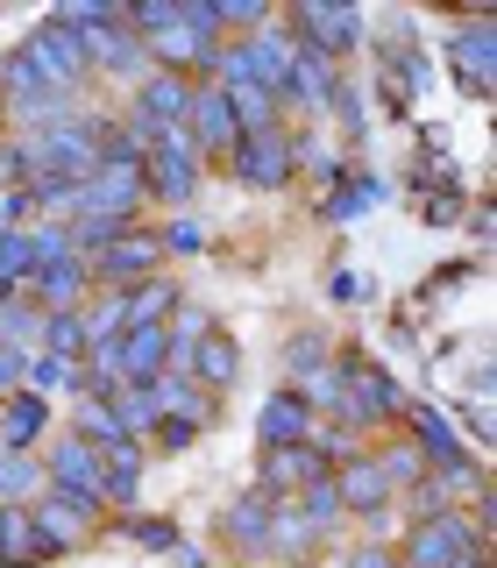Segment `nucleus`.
I'll return each mask as SVG.
<instances>
[{
  "mask_svg": "<svg viewBox=\"0 0 497 568\" xmlns=\"http://www.w3.org/2000/svg\"><path fill=\"white\" fill-rule=\"evenodd\" d=\"M14 58H22L36 79L50 85V93H71V100H79V85L93 79V64H85V43H79L71 29H58V22H36L22 43H14Z\"/></svg>",
  "mask_w": 497,
  "mask_h": 568,
  "instance_id": "f257e3e1",
  "label": "nucleus"
},
{
  "mask_svg": "<svg viewBox=\"0 0 497 568\" xmlns=\"http://www.w3.org/2000/svg\"><path fill=\"white\" fill-rule=\"evenodd\" d=\"M405 413V390L390 369L363 363V355H342V426L348 434H363V426H384Z\"/></svg>",
  "mask_w": 497,
  "mask_h": 568,
  "instance_id": "f03ea898",
  "label": "nucleus"
},
{
  "mask_svg": "<svg viewBox=\"0 0 497 568\" xmlns=\"http://www.w3.org/2000/svg\"><path fill=\"white\" fill-rule=\"evenodd\" d=\"M85 271H93V292H135L142 277H164V242L156 227H129L100 256H85Z\"/></svg>",
  "mask_w": 497,
  "mask_h": 568,
  "instance_id": "7ed1b4c3",
  "label": "nucleus"
},
{
  "mask_svg": "<svg viewBox=\"0 0 497 568\" xmlns=\"http://www.w3.org/2000/svg\"><path fill=\"white\" fill-rule=\"evenodd\" d=\"M29 519H36V540H43V555H71V547H85L100 532L106 511L93 505V497H71V490H50L29 505Z\"/></svg>",
  "mask_w": 497,
  "mask_h": 568,
  "instance_id": "20e7f679",
  "label": "nucleus"
},
{
  "mask_svg": "<svg viewBox=\"0 0 497 568\" xmlns=\"http://www.w3.org/2000/svg\"><path fill=\"white\" fill-rule=\"evenodd\" d=\"M192 185H200V150H192L185 129H164L150 150H142V192H150V200L185 206Z\"/></svg>",
  "mask_w": 497,
  "mask_h": 568,
  "instance_id": "39448f33",
  "label": "nucleus"
},
{
  "mask_svg": "<svg viewBox=\"0 0 497 568\" xmlns=\"http://www.w3.org/2000/svg\"><path fill=\"white\" fill-rule=\"evenodd\" d=\"M200 79H178V71H142L135 79V106H129V129L142 142H156L164 129H185V106Z\"/></svg>",
  "mask_w": 497,
  "mask_h": 568,
  "instance_id": "423d86ee",
  "label": "nucleus"
},
{
  "mask_svg": "<svg viewBox=\"0 0 497 568\" xmlns=\"http://www.w3.org/2000/svg\"><path fill=\"white\" fill-rule=\"evenodd\" d=\"M227 164H235V178H242V185H256V192H277V185H292V171H298V142L284 135V129H263V135H242Z\"/></svg>",
  "mask_w": 497,
  "mask_h": 568,
  "instance_id": "0eeeda50",
  "label": "nucleus"
},
{
  "mask_svg": "<svg viewBox=\"0 0 497 568\" xmlns=\"http://www.w3.org/2000/svg\"><path fill=\"white\" fill-rule=\"evenodd\" d=\"M469 555H476V526L462 519V511H440V519H419L398 568H462Z\"/></svg>",
  "mask_w": 497,
  "mask_h": 568,
  "instance_id": "6e6552de",
  "label": "nucleus"
},
{
  "mask_svg": "<svg viewBox=\"0 0 497 568\" xmlns=\"http://www.w3.org/2000/svg\"><path fill=\"white\" fill-rule=\"evenodd\" d=\"M185 135H192V150H200V164H213V156H235V106H227L221 85H192V106H185Z\"/></svg>",
  "mask_w": 497,
  "mask_h": 568,
  "instance_id": "1a4fd4ad",
  "label": "nucleus"
},
{
  "mask_svg": "<svg viewBox=\"0 0 497 568\" xmlns=\"http://www.w3.org/2000/svg\"><path fill=\"white\" fill-rule=\"evenodd\" d=\"M29 306L43 313H79L85 298H93V271H85V256H58V263H36L29 284H22Z\"/></svg>",
  "mask_w": 497,
  "mask_h": 568,
  "instance_id": "9d476101",
  "label": "nucleus"
},
{
  "mask_svg": "<svg viewBox=\"0 0 497 568\" xmlns=\"http://www.w3.org/2000/svg\"><path fill=\"white\" fill-rule=\"evenodd\" d=\"M142 206H150V192H142V171H129V164H100V171L79 185V213H106V221H135Z\"/></svg>",
  "mask_w": 497,
  "mask_h": 568,
  "instance_id": "9b49d317",
  "label": "nucleus"
},
{
  "mask_svg": "<svg viewBox=\"0 0 497 568\" xmlns=\"http://www.w3.org/2000/svg\"><path fill=\"white\" fill-rule=\"evenodd\" d=\"M298 36V43L327 50V58H348L355 43H363V14L355 8H320V0H306V8H292V22H284Z\"/></svg>",
  "mask_w": 497,
  "mask_h": 568,
  "instance_id": "f8f14e48",
  "label": "nucleus"
},
{
  "mask_svg": "<svg viewBox=\"0 0 497 568\" xmlns=\"http://www.w3.org/2000/svg\"><path fill=\"white\" fill-rule=\"evenodd\" d=\"M43 476H50V490H71V497H93V505H100V448H85L79 434L50 440Z\"/></svg>",
  "mask_w": 497,
  "mask_h": 568,
  "instance_id": "ddd939ff",
  "label": "nucleus"
},
{
  "mask_svg": "<svg viewBox=\"0 0 497 568\" xmlns=\"http://www.w3.org/2000/svg\"><path fill=\"white\" fill-rule=\"evenodd\" d=\"M320 476H334V469L313 448H263V462H256V490L271 497V505L292 497V490H306V484H320Z\"/></svg>",
  "mask_w": 497,
  "mask_h": 568,
  "instance_id": "4468645a",
  "label": "nucleus"
},
{
  "mask_svg": "<svg viewBox=\"0 0 497 568\" xmlns=\"http://www.w3.org/2000/svg\"><path fill=\"white\" fill-rule=\"evenodd\" d=\"M448 64H455V79L469 85L476 100L490 93V14H469V22L448 29Z\"/></svg>",
  "mask_w": 497,
  "mask_h": 568,
  "instance_id": "2eb2a0df",
  "label": "nucleus"
},
{
  "mask_svg": "<svg viewBox=\"0 0 497 568\" xmlns=\"http://www.w3.org/2000/svg\"><path fill=\"white\" fill-rule=\"evenodd\" d=\"M150 398H156V419H185V426H213V419H221V398L200 390L185 369H164V377L150 384Z\"/></svg>",
  "mask_w": 497,
  "mask_h": 568,
  "instance_id": "dca6fc26",
  "label": "nucleus"
},
{
  "mask_svg": "<svg viewBox=\"0 0 497 568\" xmlns=\"http://www.w3.org/2000/svg\"><path fill=\"white\" fill-rule=\"evenodd\" d=\"M114 355H121V384H156L171 369V334L164 327H121Z\"/></svg>",
  "mask_w": 497,
  "mask_h": 568,
  "instance_id": "f3484780",
  "label": "nucleus"
},
{
  "mask_svg": "<svg viewBox=\"0 0 497 568\" xmlns=\"http://www.w3.org/2000/svg\"><path fill=\"white\" fill-rule=\"evenodd\" d=\"M306 434H313L306 398H298V390H271L263 413H256V440L263 448H306Z\"/></svg>",
  "mask_w": 497,
  "mask_h": 568,
  "instance_id": "a211bd4d",
  "label": "nucleus"
},
{
  "mask_svg": "<svg viewBox=\"0 0 497 568\" xmlns=\"http://www.w3.org/2000/svg\"><path fill=\"white\" fill-rule=\"evenodd\" d=\"M79 43H85V64H93V71H106V79H142V71H150V50H142L135 43V36L129 29H93V36H79Z\"/></svg>",
  "mask_w": 497,
  "mask_h": 568,
  "instance_id": "6ab92c4d",
  "label": "nucleus"
},
{
  "mask_svg": "<svg viewBox=\"0 0 497 568\" xmlns=\"http://www.w3.org/2000/svg\"><path fill=\"white\" fill-rule=\"evenodd\" d=\"M43 434H50V398H36V390L0 398V448L36 455V440H43Z\"/></svg>",
  "mask_w": 497,
  "mask_h": 568,
  "instance_id": "aec40b11",
  "label": "nucleus"
},
{
  "mask_svg": "<svg viewBox=\"0 0 497 568\" xmlns=\"http://www.w3.org/2000/svg\"><path fill=\"white\" fill-rule=\"evenodd\" d=\"M334 490H342V511H384L390 497V476L377 469V455H355V462H342V469H334Z\"/></svg>",
  "mask_w": 497,
  "mask_h": 568,
  "instance_id": "412c9836",
  "label": "nucleus"
},
{
  "mask_svg": "<svg viewBox=\"0 0 497 568\" xmlns=\"http://www.w3.org/2000/svg\"><path fill=\"white\" fill-rule=\"evenodd\" d=\"M22 390H36V398H85V369H79V355H50V348H36V355H29V369H22Z\"/></svg>",
  "mask_w": 497,
  "mask_h": 568,
  "instance_id": "4be33fe9",
  "label": "nucleus"
},
{
  "mask_svg": "<svg viewBox=\"0 0 497 568\" xmlns=\"http://www.w3.org/2000/svg\"><path fill=\"white\" fill-rule=\"evenodd\" d=\"M185 377H192V384H200V390H213V398H221V390H227V384H235V377H242V348H235V342H227V334H221V327H213V334H206V342H200V348H192V363H185Z\"/></svg>",
  "mask_w": 497,
  "mask_h": 568,
  "instance_id": "5701e85b",
  "label": "nucleus"
},
{
  "mask_svg": "<svg viewBox=\"0 0 497 568\" xmlns=\"http://www.w3.org/2000/svg\"><path fill=\"white\" fill-rule=\"evenodd\" d=\"M413 448H419V462L426 469H448V462H462V440H455V419L448 413H434V405H413Z\"/></svg>",
  "mask_w": 497,
  "mask_h": 568,
  "instance_id": "b1692460",
  "label": "nucleus"
},
{
  "mask_svg": "<svg viewBox=\"0 0 497 568\" xmlns=\"http://www.w3.org/2000/svg\"><path fill=\"white\" fill-rule=\"evenodd\" d=\"M271 497L263 490H248V497H235V505H227V519H221V532L235 547H248V555H263V547H271Z\"/></svg>",
  "mask_w": 497,
  "mask_h": 568,
  "instance_id": "393cba45",
  "label": "nucleus"
},
{
  "mask_svg": "<svg viewBox=\"0 0 497 568\" xmlns=\"http://www.w3.org/2000/svg\"><path fill=\"white\" fill-rule=\"evenodd\" d=\"M43 455H14V448H0V505H36L43 497Z\"/></svg>",
  "mask_w": 497,
  "mask_h": 568,
  "instance_id": "a878e982",
  "label": "nucleus"
},
{
  "mask_svg": "<svg viewBox=\"0 0 497 568\" xmlns=\"http://www.w3.org/2000/svg\"><path fill=\"white\" fill-rule=\"evenodd\" d=\"M71 434H79L85 448H114V440H129V426H121L114 398H79L71 405Z\"/></svg>",
  "mask_w": 497,
  "mask_h": 568,
  "instance_id": "bb28decb",
  "label": "nucleus"
},
{
  "mask_svg": "<svg viewBox=\"0 0 497 568\" xmlns=\"http://www.w3.org/2000/svg\"><path fill=\"white\" fill-rule=\"evenodd\" d=\"M0 348H14V355H36V348H43V306H29L22 292L0 298Z\"/></svg>",
  "mask_w": 497,
  "mask_h": 568,
  "instance_id": "cd10ccee",
  "label": "nucleus"
},
{
  "mask_svg": "<svg viewBox=\"0 0 497 568\" xmlns=\"http://www.w3.org/2000/svg\"><path fill=\"white\" fill-rule=\"evenodd\" d=\"M121 306H129V327H164V320L178 313V284L142 277L135 292H121Z\"/></svg>",
  "mask_w": 497,
  "mask_h": 568,
  "instance_id": "c85d7f7f",
  "label": "nucleus"
},
{
  "mask_svg": "<svg viewBox=\"0 0 497 568\" xmlns=\"http://www.w3.org/2000/svg\"><path fill=\"white\" fill-rule=\"evenodd\" d=\"M36 271V248H29V227H14V235H0V298H14Z\"/></svg>",
  "mask_w": 497,
  "mask_h": 568,
  "instance_id": "c756f323",
  "label": "nucleus"
},
{
  "mask_svg": "<svg viewBox=\"0 0 497 568\" xmlns=\"http://www.w3.org/2000/svg\"><path fill=\"white\" fill-rule=\"evenodd\" d=\"M298 519L313 526V540H327V532L348 519V511H342V490H334V476H320V484H306V511H298Z\"/></svg>",
  "mask_w": 497,
  "mask_h": 568,
  "instance_id": "7c9ffc66",
  "label": "nucleus"
},
{
  "mask_svg": "<svg viewBox=\"0 0 497 568\" xmlns=\"http://www.w3.org/2000/svg\"><path fill=\"white\" fill-rule=\"evenodd\" d=\"M298 398H306V413H342V363H327V369H306Z\"/></svg>",
  "mask_w": 497,
  "mask_h": 568,
  "instance_id": "2f4dec72",
  "label": "nucleus"
},
{
  "mask_svg": "<svg viewBox=\"0 0 497 568\" xmlns=\"http://www.w3.org/2000/svg\"><path fill=\"white\" fill-rule=\"evenodd\" d=\"M377 200H384V178H355V185L327 192V221H355V213L377 206Z\"/></svg>",
  "mask_w": 497,
  "mask_h": 568,
  "instance_id": "473e14b6",
  "label": "nucleus"
},
{
  "mask_svg": "<svg viewBox=\"0 0 497 568\" xmlns=\"http://www.w3.org/2000/svg\"><path fill=\"white\" fill-rule=\"evenodd\" d=\"M43 348H50V355H85L79 313H43Z\"/></svg>",
  "mask_w": 497,
  "mask_h": 568,
  "instance_id": "72a5a7b5",
  "label": "nucleus"
},
{
  "mask_svg": "<svg viewBox=\"0 0 497 568\" xmlns=\"http://www.w3.org/2000/svg\"><path fill=\"white\" fill-rule=\"evenodd\" d=\"M29 248H36V263L71 256V221H29Z\"/></svg>",
  "mask_w": 497,
  "mask_h": 568,
  "instance_id": "f704fd0d",
  "label": "nucleus"
},
{
  "mask_svg": "<svg viewBox=\"0 0 497 568\" xmlns=\"http://www.w3.org/2000/svg\"><path fill=\"white\" fill-rule=\"evenodd\" d=\"M156 242H164V256H200V248H206V227L192 221V213H178L171 227H156Z\"/></svg>",
  "mask_w": 497,
  "mask_h": 568,
  "instance_id": "c9c22d12",
  "label": "nucleus"
},
{
  "mask_svg": "<svg viewBox=\"0 0 497 568\" xmlns=\"http://www.w3.org/2000/svg\"><path fill=\"white\" fill-rule=\"evenodd\" d=\"M377 469L390 476V490H405V484H419V476H426V462H419V448H384Z\"/></svg>",
  "mask_w": 497,
  "mask_h": 568,
  "instance_id": "e433bc0d",
  "label": "nucleus"
},
{
  "mask_svg": "<svg viewBox=\"0 0 497 568\" xmlns=\"http://www.w3.org/2000/svg\"><path fill=\"white\" fill-rule=\"evenodd\" d=\"M121 532L142 540V547H156V555H171V547H178V526L171 519H121Z\"/></svg>",
  "mask_w": 497,
  "mask_h": 568,
  "instance_id": "4c0bfd02",
  "label": "nucleus"
},
{
  "mask_svg": "<svg viewBox=\"0 0 497 568\" xmlns=\"http://www.w3.org/2000/svg\"><path fill=\"white\" fill-rule=\"evenodd\" d=\"M150 440H156L164 455H185L192 440H200V426H185V419H156V426H150Z\"/></svg>",
  "mask_w": 497,
  "mask_h": 568,
  "instance_id": "58836bf2",
  "label": "nucleus"
},
{
  "mask_svg": "<svg viewBox=\"0 0 497 568\" xmlns=\"http://www.w3.org/2000/svg\"><path fill=\"white\" fill-rule=\"evenodd\" d=\"M227 29H242V36L271 29V8H256V0H242V8H227Z\"/></svg>",
  "mask_w": 497,
  "mask_h": 568,
  "instance_id": "ea45409f",
  "label": "nucleus"
},
{
  "mask_svg": "<svg viewBox=\"0 0 497 568\" xmlns=\"http://www.w3.org/2000/svg\"><path fill=\"white\" fill-rule=\"evenodd\" d=\"M22 369H29V355L0 348V398H14V390H22Z\"/></svg>",
  "mask_w": 497,
  "mask_h": 568,
  "instance_id": "a19ab883",
  "label": "nucleus"
},
{
  "mask_svg": "<svg viewBox=\"0 0 497 568\" xmlns=\"http://www.w3.org/2000/svg\"><path fill=\"white\" fill-rule=\"evenodd\" d=\"M313 363H320V334H298V342H292V369H298V377H306Z\"/></svg>",
  "mask_w": 497,
  "mask_h": 568,
  "instance_id": "79ce46f5",
  "label": "nucleus"
},
{
  "mask_svg": "<svg viewBox=\"0 0 497 568\" xmlns=\"http://www.w3.org/2000/svg\"><path fill=\"white\" fill-rule=\"evenodd\" d=\"M327 292H334V298H348V306H355V298H363V292H369V284H363V277H355V271H342V277H334V284H327Z\"/></svg>",
  "mask_w": 497,
  "mask_h": 568,
  "instance_id": "37998d69",
  "label": "nucleus"
},
{
  "mask_svg": "<svg viewBox=\"0 0 497 568\" xmlns=\"http://www.w3.org/2000/svg\"><path fill=\"white\" fill-rule=\"evenodd\" d=\"M355 568H398V561H390L384 547H363V555H355Z\"/></svg>",
  "mask_w": 497,
  "mask_h": 568,
  "instance_id": "c03bdc74",
  "label": "nucleus"
},
{
  "mask_svg": "<svg viewBox=\"0 0 497 568\" xmlns=\"http://www.w3.org/2000/svg\"><path fill=\"white\" fill-rule=\"evenodd\" d=\"M171 555H178V568H206V555H200V547H171Z\"/></svg>",
  "mask_w": 497,
  "mask_h": 568,
  "instance_id": "a18cd8bd",
  "label": "nucleus"
},
{
  "mask_svg": "<svg viewBox=\"0 0 497 568\" xmlns=\"http://www.w3.org/2000/svg\"><path fill=\"white\" fill-rule=\"evenodd\" d=\"M0 568H8V561H0Z\"/></svg>",
  "mask_w": 497,
  "mask_h": 568,
  "instance_id": "49530a36",
  "label": "nucleus"
}]
</instances>
